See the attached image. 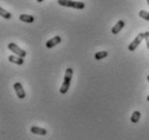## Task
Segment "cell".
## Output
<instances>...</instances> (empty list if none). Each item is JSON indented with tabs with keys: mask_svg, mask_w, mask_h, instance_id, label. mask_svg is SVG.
Here are the masks:
<instances>
[{
	"mask_svg": "<svg viewBox=\"0 0 149 140\" xmlns=\"http://www.w3.org/2000/svg\"><path fill=\"white\" fill-rule=\"evenodd\" d=\"M72 73H74V70L71 69V68H67V69H66V72H65V76H64V81H63V83H62V86H61V89H60L61 94H66V93L68 92V89L70 87Z\"/></svg>",
	"mask_w": 149,
	"mask_h": 140,
	"instance_id": "obj_1",
	"label": "cell"
},
{
	"mask_svg": "<svg viewBox=\"0 0 149 140\" xmlns=\"http://www.w3.org/2000/svg\"><path fill=\"white\" fill-rule=\"evenodd\" d=\"M57 2L62 7L67 8H74L77 10H82L86 8V4L81 2V1H72V0H57Z\"/></svg>",
	"mask_w": 149,
	"mask_h": 140,
	"instance_id": "obj_2",
	"label": "cell"
},
{
	"mask_svg": "<svg viewBox=\"0 0 149 140\" xmlns=\"http://www.w3.org/2000/svg\"><path fill=\"white\" fill-rule=\"evenodd\" d=\"M8 49H9L11 52L15 53V55L19 56V57H23V58L27 55L26 52L24 51V50H22L19 46H17V44H15V43H13V42H11V43H9V44H8Z\"/></svg>",
	"mask_w": 149,
	"mask_h": 140,
	"instance_id": "obj_3",
	"label": "cell"
},
{
	"mask_svg": "<svg viewBox=\"0 0 149 140\" xmlns=\"http://www.w3.org/2000/svg\"><path fill=\"white\" fill-rule=\"evenodd\" d=\"M143 40H144V33H138L137 36H136V38H135L134 40L131 42V44L127 46L129 51H131V52L135 51V50L138 48V45L142 43Z\"/></svg>",
	"mask_w": 149,
	"mask_h": 140,
	"instance_id": "obj_4",
	"label": "cell"
},
{
	"mask_svg": "<svg viewBox=\"0 0 149 140\" xmlns=\"http://www.w3.org/2000/svg\"><path fill=\"white\" fill-rule=\"evenodd\" d=\"M13 87H14V91L16 93V96L19 97V99H24L25 97H26V93H25V89H23V85L19 83V82H16L14 85H13Z\"/></svg>",
	"mask_w": 149,
	"mask_h": 140,
	"instance_id": "obj_5",
	"label": "cell"
},
{
	"mask_svg": "<svg viewBox=\"0 0 149 140\" xmlns=\"http://www.w3.org/2000/svg\"><path fill=\"white\" fill-rule=\"evenodd\" d=\"M61 42H62V38L60 36H55V37H53L52 39H50V40L47 41V43H45V46L48 49H52L54 46H56L57 44H60Z\"/></svg>",
	"mask_w": 149,
	"mask_h": 140,
	"instance_id": "obj_6",
	"label": "cell"
},
{
	"mask_svg": "<svg viewBox=\"0 0 149 140\" xmlns=\"http://www.w3.org/2000/svg\"><path fill=\"white\" fill-rule=\"evenodd\" d=\"M123 27H124V22H123L122 19H120V21H118V22L116 23V25L112 27L111 33H113V35H118V33L122 30Z\"/></svg>",
	"mask_w": 149,
	"mask_h": 140,
	"instance_id": "obj_7",
	"label": "cell"
},
{
	"mask_svg": "<svg viewBox=\"0 0 149 140\" xmlns=\"http://www.w3.org/2000/svg\"><path fill=\"white\" fill-rule=\"evenodd\" d=\"M30 132L35 135H39V136H45L47 135V129L45 128H41V127H38V126H33L31 128H30Z\"/></svg>",
	"mask_w": 149,
	"mask_h": 140,
	"instance_id": "obj_8",
	"label": "cell"
},
{
	"mask_svg": "<svg viewBox=\"0 0 149 140\" xmlns=\"http://www.w3.org/2000/svg\"><path fill=\"white\" fill-rule=\"evenodd\" d=\"M9 62H11L13 64H16V65H23L24 64V58L23 57H19L17 55H10L9 56Z\"/></svg>",
	"mask_w": 149,
	"mask_h": 140,
	"instance_id": "obj_9",
	"label": "cell"
},
{
	"mask_svg": "<svg viewBox=\"0 0 149 140\" xmlns=\"http://www.w3.org/2000/svg\"><path fill=\"white\" fill-rule=\"evenodd\" d=\"M19 19L24 23H34L35 22V17L33 15H28V14H21L19 15Z\"/></svg>",
	"mask_w": 149,
	"mask_h": 140,
	"instance_id": "obj_10",
	"label": "cell"
},
{
	"mask_svg": "<svg viewBox=\"0 0 149 140\" xmlns=\"http://www.w3.org/2000/svg\"><path fill=\"white\" fill-rule=\"evenodd\" d=\"M141 119V112L139 111H134L131 115V122L132 123H137Z\"/></svg>",
	"mask_w": 149,
	"mask_h": 140,
	"instance_id": "obj_11",
	"label": "cell"
},
{
	"mask_svg": "<svg viewBox=\"0 0 149 140\" xmlns=\"http://www.w3.org/2000/svg\"><path fill=\"white\" fill-rule=\"evenodd\" d=\"M0 16H2L3 19H12V14L10 12H8L7 10H4L2 8L0 7Z\"/></svg>",
	"mask_w": 149,
	"mask_h": 140,
	"instance_id": "obj_12",
	"label": "cell"
},
{
	"mask_svg": "<svg viewBox=\"0 0 149 140\" xmlns=\"http://www.w3.org/2000/svg\"><path fill=\"white\" fill-rule=\"evenodd\" d=\"M107 55H108V53H107L106 51H101V52H97L94 57H95L96 60H101V59L107 57Z\"/></svg>",
	"mask_w": 149,
	"mask_h": 140,
	"instance_id": "obj_13",
	"label": "cell"
},
{
	"mask_svg": "<svg viewBox=\"0 0 149 140\" xmlns=\"http://www.w3.org/2000/svg\"><path fill=\"white\" fill-rule=\"evenodd\" d=\"M139 16H141L142 19H146V21H148L149 22V13L147 11H144V10L139 11Z\"/></svg>",
	"mask_w": 149,
	"mask_h": 140,
	"instance_id": "obj_14",
	"label": "cell"
},
{
	"mask_svg": "<svg viewBox=\"0 0 149 140\" xmlns=\"http://www.w3.org/2000/svg\"><path fill=\"white\" fill-rule=\"evenodd\" d=\"M144 39L146 40V44H147V48L149 49V31H146L144 33Z\"/></svg>",
	"mask_w": 149,
	"mask_h": 140,
	"instance_id": "obj_15",
	"label": "cell"
},
{
	"mask_svg": "<svg viewBox=\"0 0 149 140\" xmlns=\"http://www.w3.org/2000/svg\"><path fill=\"white\" fill-rule=\"evenodd\" d=\"M37 2H42V1H45V0H36Z\"/></svg>",
	"mask_w": 149,
	"mask_h": 140,
	"instance_id": "obj_16",
	"label": "cell"
},
{
	"mask_svg": "<svg viewBox=\"0 0 149 140\" xmlns=\"http://www.w3.org/2000/svg\"><path fill=\"white\" fill-rule=\"evenodd\" d=\"M147 80H148V83H149V74H148V77H147Z\"/></svg>",
	"mask_w": 149,
	"mask_h": 140,
	"instance_id": "obj_17",
	"label": "cell"
},
{
	"mask_svg": "<svg viewBox=\"0 0 149 140\" xmlns=\"http://www.w3.org/2000/svg\"><path fill=\"white\" fill-rule=\"evenodd\" d=\"M147 100H148V103H149V96H148V97H147Z\"/></svg>",
	"mask_w": 149,
	"mask_h": 140,
	"instance_id": "obj_18",
	"label": "cell"
},
{
	"mask_svg": "<svg viewBox=\"0 0 149 140\" xmlns=\"http://www.w3.org/2000/svg\"><path fill=\"white\" fill-rule=\"evenodd\" d=\"M147 2H148V4H149V0H147Z\"/></svg>",
	"mask_w": 149,
	"mask_h": 140,
	"instance_id": "obj_19",
	"label": "cell"
}]
</instances>
